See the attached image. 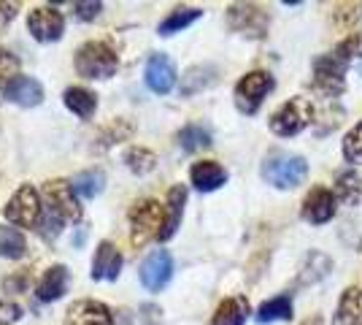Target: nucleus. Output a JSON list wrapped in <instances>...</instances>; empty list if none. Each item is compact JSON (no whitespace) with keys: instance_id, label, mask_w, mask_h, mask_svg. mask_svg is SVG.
<instances>
[{"instance_id":"26","label":"nucleus","mask_w":362,"mask_h":325,"mask_svg":"<svg viewBox=\"0 0 362 325\" xmlns=\"http://www.w3.org/2000/svg\"><path fill=\"white\" fill-rule=\"evenodd\" d=\"M179 141L181 152H197V149H206V147H211V130L209 127H203V125H184L179 130Z\"/></svg>"},{"instance_id":"34","label":"nucleus","mask_w":362,"mask_h":325,"mask_svg":"<svg viewBox=\"0 0 362 325\" xmlns=\"http://www.w3.org/2000/svg\"><path fill=\"white\" fill-rule=\"evenodd\" d=\"M16 76H19V60H16L8 49H0V98L6 95L8 84Z\"/></svg>"},{"instance_id":"5","label":"nucleus","mask_w":362,"mask_h":325,"mask_svg":"<svg viewBox=\"0 0 362 325\" xmlns=\"http://www.w3.org/2000/svg\"><path fill=\"white\" fill-rule=\"evenodd\" d=\"M276 87V79L268 71H249L238 79L235 90H233V101H235V108L241 114H257L262 101L273 93Z\"/></svg>"},{"instance_id":"29","label":"nucleus","mask_w":362,"mask_h":325,"mask_svg":"<svg viewBox=\"0 0 362 325\" xmlns=\"http://www.w3.org/2000/svg\"><path fill=\"white\" fill-rule=\"evenodd\" d=\"M25 252H28L25 236L16 231V228L0 225V258H6V261H19V258H25Z\"/></svg>"},{"instance_id":"14","label":"nucleus","mask_w":362,"mask_h":325,"mask_svg":"<svg viewBox=\"0 0 362 325\" xmlns=\"http://www.w3.org/2000/svg\"><path fill=\"white\" fill-rule=\"evenodd\" d=\"M122 252L111 241H100L92 258V279L95 282H117L122 271Z\"/></svg>"},{"instance_id":"15","label":"nucleus","mask_w":362,"mask_h":325,"mask_svg":"<svg viewBox=\"0 0 362 325\" xmlns=\"http://www.w3.org/2000/svg\"><path fill=\"white\" fill-rule=\"evenodd\" d=\"M6 101H11L16 106L22 108H33V106H41L44 103V87H41V81L33 76H16L11 84H8V90L3 95Z\"/></svg>"},{"instance_id":"21","label":"nucleus","mask_w":362,"mask_h":325,"mask_svg":"<svg viewBox=\"0 0 362 325\" xmlns=\"http://www.w3.org/2000/svg\"><path fill=\"white\" fill-rule=\"evenodd\" d=\"M335 325H362V290L360 287H346L338 307H335Z\"/></svg>"},{"instance_id":"17","label":"nucleus","mask_w":362,"mask_h":325,"mask_svg":"<svg viewBox=\"0 0 362 325\" xmlns=\"http://www.w3.org/2000/svg\"><path fill=\"white\" fill-rule=\"evenodd\" d=\"M184 206H187V187L173 185L168 190V201H165V222H163V231H160V241H170L181 225V217H184Z\"/></svg>"},{"instance_id":"9","label":"nucleus","mask_w":362,"mask_h":325,"mask_svg":"<svg viewBox=\"0 0 362 325\" xmlns=\"http://www.w3.org/2000/svg\"><path fill=\"white\" fill-rule=\"evenodd\" d=\"M138 277L141 285L149 290V293H160L165 287L170 277H173V258L168 249H154L144 258V263L138 268Z\"/></svg>"},{"instance_id":"22","label":"nucleus","mask_w":362,"mask_h":325,"mask_svg":"<svg viewBox=\"0 0 362 325\" xmlns=\"http://www.w3.org/2000/svg\"><path fill=\"white\" fill-rule=\"evenodd\" d=\"M292 312H295V307H292V295L281 293V295H276V298L262 301V304H259V309H257V314H255V320L257 323H262V325L287 323V320H292Z\"/></svg>"},{"instance_id":"13","label":"nucleus","mask_w":362,"mask_h":325,"mask_svg":"<svg viewBox=\"0 0 362 325\" xmlns=\"http://www.w3.org/2000/svg\"><path fill=\"white\" fill-rule=\"evenodd\" d=\"M65 325H114V314L103 301L81 298V301L68 307Z\"/></svg>"},{"instance_id":"31","label":"nucleus","mask_w":362,"mask_h":325,"mask_svg":"<svg viewBox=\"0 0 362 325\" xmlns=\"http://www.w3.org/2000/svg\"><path fill=\"white\" fill-rule=\"evenodd\" d=\"M330 258L325 252H308L305 258V266H303V274H300V285H314L319 279H325L330 274Z\"/></svg>"},{"instance_id":"19","label":"nucleus","mask_w":362,"mask_h":325,"mask_svg":"<svg viewBox=\"0 0 362 325\" xmlns=\"http://www.w3.org/2000/svg\"><path fill=\"white\" fill-rule=\"evenodd\" d=\"M335 198L349 206V209H354V206H360L362 201V173L354 169H346L341 171V173H335Z\"/></svg>"},{"instance_id":"28","label":"nucleus","mask_w":362,"mask_h":325,"mask_svg":"<svg viewBox=\"0 0 362 325\" xmlns=\"http://www.w3.org/2000/svg\"><path fill=\"white\" fill-rule=\"evenodd\" d=\"M71 185H74L76 195H81V198H95V195H100L103 187H106V173L100 169L81 171V173H76Z\"/></svg>"},{"instance_id":"7","label":"nucleus","mask_w":362,"mask_h":325,"mask_svg":"<svg viewBox=\"0 0 362 325\" xmlns=\"http://www.w3.org/2000/svg\"><path fill=\"white\" fill-rule=\"evenodd\" d=\"M3 215L8 222H14L19 228H38L44 206H41V195L33 185H22L14 195L8 198V203L3 206Z\"/></svg>"},{"instance_id":"23","label":"nucleus","mask_w":362,"mask_h":325,"mask_svg":"<svg viewBox=\"0 0 362 325\" xmlns=\"http://www.w3.org/2000/svg\"><path fill=\"white\" fill-rule=\"evenodd\" d=\"M216 68L214 65H192L184 76H181V95L184 98H192V95L209 90L211 84H216Z\"/></svg>"},{"instance_id":"30","label":"nucleus","mask_w":362,"mask_h":325,"mask_svg":"<svg viewBox=\"0 0 362 325\" xmlns=\"http://www.w3.org/2000/svg\"><path fill=\"white\" fill-rule=\"evenodd\" d=\"M133 133H136V125L130 122V120H114V122L106 125V127L100 130V136H98V149H108V147H114V144H119V141H127Z\"/></svg>"},{"instance_id":"11","label":"nucleus","mask_w":362,"mask_h":325,"mask_svg":"<svg viewBox=\"0 0 362 325\" xmlns=\"http://www.w3.org/2000/svg\"><path fill=\"white\" fill-rule=\"evenodd\" d=\"M338 212V198H335V193L327 190V187H314L305 198H303V206H300V215L305 222H311V225H325V222H330L332 217Z\"/></svg>"},{"instance_id":"20","label":"nucleus","mask_w":362,"mask_h":325,"mask_svg":"<svg viewBox=\"0 0 362 325\" xmlns=\"http://www.w3.org/2000/svg\"><path fill=\"white\" fill-rule=\"evenodd\" d=\"M249 314H252L249 301H246L243 295H233V298H225V301L216 307L209 325H243Z\"/></svg>"},{"instance_id":"41","label":"nucleus","mask_w":362,"mask_h":325,"mask_svg":"<svg viewBox=\"0 0 362 325\" xmlns=\"http://www.w3.org/2000/svg\"><path fill=\"white\" fill-rule=\"evenodd\" d=\"M300 325H325V320H322L319 314H311V317H308V320H303Z\"/></svg>"},{"instance_id":"33","label":"nucleus","mask_w":362,"mask_h":325,"mask_svg":"<svg viewBox=\"0 0 362 325\" xmlns=\"http://www.w3.org/2000/svg\"><path fill=\"white\" fill-rule=\"evenodd\" d=\"M344 160L349 166H362V122H357L346 136H344Z\"/></svg>"},{"instance_id":"35","label":"nucleus","mask_w":362,"mask_h":325,"mask_svg":"<svg viewBox=\"0 0 362 325\" xmlns=\"http://www.w3.org/2000/svg\"><path fill=\"white\" fill-rule=\"evenodd\" d=\"M62 222H65V219H62L54 209H49V206H46L44 215H41V222H38V233H41V239H44V241H54L62 231Z\"/></svg>"},{"instance_id":"38","label":"nucleus","mask_w":362,"mask_h":325,"mask_svg":"<svg viewBox=\"0 0 362 325\" xmlns=\"http://www.w3.org/2000/svg\"><path fill=\"white\" fill-rule=\"evenodd\" d=\"M138 320L141 325H163V309L157 304H144L138 309Z\"/></svg>"},{"instance_id":"27","label":"nucleus","mask_w":362,"mask_h":325,"mask_svg":"<svg viewBox=\"0 0 362 325\" xmlns=\"http://www.w3.org/2000/svg\"><path fill=\"white\" fill-rule=\"evenodd\" d=\"M122 163L127 166L130 173L144 176V173H151V171L157 169V155L151 149H146V147H130V149H124Z\"/></svg>"},{"instance_id":"6","label":"nucleus","mask_w":362,"mask_h":325,"mask_svg":"<svg viewBox=\"0 0 362 325\" xmlns=\"http://www.w3.org/2000/svg\"><path fill=\"white\" fill-rule=\"evenodd\" d=\"M227 25H230V30L243 38L262 41L271 28V14L257 3H233L227 8Z\"/></svg>"},{"instance_id":"40","label":"nucleus","mask_w":362,"mask_h":325,"mask_svg":"<svg viewBox=\"0 0 362 325\" xmlns=\"http://www.w3.org/2000/svg\"><path fill=\"white\" fill-rule=\"evenodd\" d=\"M16 11H19V3H14V0H11V3H8V0H0V33L14 22Z\"/></svg>"},{"instance_id":"25","label":"nucleus","mask_w":362,"mask_h":325,"mask_svg":"<svg viewBox=\"0 0 362 325\" xmlns=\"http://www.w3.org/2000/svg\"><path fill=\"white\" fill-rule=\"evenodd\" d=\"M62 103L68 111H74L78 120H90L98 108V95L90 93L87 87H68L62 93Z\"/></svg>"},{"instance_id":"32","label":"nucleus","mask_w":362,"mask_h":325,"mask_svg":"<svg viewBox=\"0 0 362 325\" xmlns=\"http://www.w3.org/2000/svg\"><path fill=\"white\" fill-rule=\"evenodd\" d=\"M362 22V6L360 3H338L332 8V25H338L341 30H357Z\"/></svg>"},{"instance_id":"2","label":"nucleus","mask_w":362,"mask_h":325,"mask_svg":"<svg viewBox=\"0 0 362 325\" xmlns=\"http://www.w3.org/2000/svg\"><path fill=\"white\" fill-rule=\"evenodd\" d=\"M74 68L81 79H111L119 68V60L114 55V49L103 41H84L76 49Z\"/></svg>"},{"instance_id":"4","label":"nucleus","mask_w":362,"mask_h":325,"mask_svg":"<svg viewBox=\"0 0 362 325\" xmlns=\"http://www.w3.org/2000/svg\"><path fill=\"white\" fill-rule=\"evenodd\" d=\"M127 222H130L133 247H144L151 239H160L163 222H165V206H160V201H154V198H144L130 209Z\"/></svg>"},{"instance_id":"18","label":"nucleus","mask_w":362,"mask_h":325,"mask_svg":"<svg viewBox=\"0 0 362 325\" xmlns=\"http://www.w3.org/2000/svg\"><path fill=\"white\" fill-rule=\"evenodd\" d=\"M68 268L62 263L52 266V268H46V274L38 279V285H35V295H38V301H46V304H52V301H60L62 295L68 293Z\"/></svg>"},{"instance_id":"8","label":"nucleus","mask_w":362,"mask_h":325,"mask_svg":"<svg viewBox=\"0 0 362 325\" xmlns=\"http://www.w3.org/2000/svg\"><path fill=\"white\" fill-rule=\"evenodd\" d=\"M28 33L38 44H54L65 33V16L52 6H35L28 14Z\"/></svg>"},{"instance_id":"12","label":"nucleus","mask_w":362,"mask_h":325,"mask_svg":"<svg viewBox=\"0 0 362 325\" xmlns=\"http://www.w3.org/2000/svg\"><path fill=\"white\" fill-rule=\"evenodd\" d=\"M144 79H146V87H149L154 95H168L173 87H176V65L173 60L157 52L146 60V71H144Z\"/></svg>"},{"instance_id":"37","label":"nucleus","mask_w":362,"mask_h":325,"mask_svg":"<svg viewBox=\"0 0 362 325\" xmlns=\"http://www.w3.org/2000/svg\"><path fill=\"white\" fill-rule=\"evenodd\" d=\"M19 317H22V307L8 298H0V325H14Z\"/></svg>"},{"instance_id":"39","label":"nucleus","mask_w":362,"mask_h":325,"mask_svg":"<svg viewBox=\"0 0 362 325\" xmlns=\"http://www.w3.org/2000/svg\"><path fill=\"white\" fill-rule=\"evenodd\" d=\"M3 290L6 293H25L28 290V271H16V274L3 279Z\"/></svg>"},{"instance_id":"24","label":"nucleus","mask_w":362,"mask_h":325,"mask_svg":"<svg viewBox=\"0 0 362 325\" xmlns=\"http://www.w3.org/2000/svg\"><path fill=\"white\" fill-rule=\"evenodd\" d=\"M200 16H203V11L195 8V6H179V8H173V11H170L160 25H157V33H160L163 38L176 35V33L187 30L189 25H195Z\"/></svg>"},{"instance_id":"16","label":"nucleus","mask_w":362,"mask_h":325,"mask_svg":"<svg viewBox=\"0 0 362 325\" xmlns=\"http://www.w3.org/2000/svg\"><path fill=\"white\" fill-rule=\"evenodd\" d=\"M189 182L200 193H214L227 182V171L216 160H197L189 169Z\"/></svg>"},{"instance_id":"1","label":"nucleus","mask_w":362,"mask_h":325,"mask_svg":"<svg viewBox=\"0 0 362 325\" xmlns=\"http://www.w3.org/2000/svg\"><path fill=\"white\" fill-rule=\"evenodd\" d=\"M262 179L276 190H295L308 179V160L303 155H292L284 149H276L262 160Z\"/></svg>"},{"instance_id":"36","label":"nucleus","mask_w":362,"mask_h":325,"mask_svg":"<svg viewBox=\"0 0 362 325\" xmlns=\"http://www.w3.org/2000/svg\"><path fill=\"white\" fill-rule=\"evenodd\" d=\"M100 11H103V3H98V0H90V3L78 0V3H74V16L76 19H81V22H92V19H98Z\"/></svg>"},{"instance_id":"10","label":"nucleus","mask_w":362,"mask_h":325,"mask_svg":"<svg viewBox=\"0 0 362 325\" xmlns=\"http://www.w3.org/2000/svg\"><path fill=\"white\" fill-rule=\"evenodd\" d=\"M44 198L46 206L54 209L62 219H81V203L76 198V190L68 179H49L44 185Z\"/></svg>"},{"instance_id":"3","label":"nucleus","mask_w":362,"mask_h":325,"mask_svg":"<svg viewBox=\"0 0 362 325\" xmlns=\"http://www.w3.org/2000/svg\"><path fill=\"white\" fill-rule=\"evenodd\" d=\"M314 120H317V108L311 103V98L295 95V98H289L287 103H281V106L273 111L268 125H271V130L276 136L292 139V136L303 133Z\"/></svg>"}]
</instances>
